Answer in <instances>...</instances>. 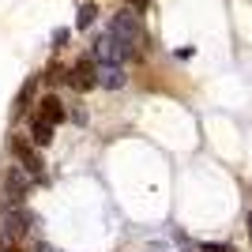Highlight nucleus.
I'll return each instance as SVG.
<instances>
[{"instance_id": "obj_1", "label": "nucleus", "mask_w": 252, "mask_h": 252, "mask_svg": "<svg viewBox=\"0 0 252 252\" xmlns=\"http://www.w3.org/2000/svg\"><path fill=\"white\" fill-rule=\"evenodd\" d=\"M109 31L121 38V42L128 45V49H136V42H139V15L132 8H125V11H117V19L109 23Z\"/></svg>"}, {"instance_id": "obj_2", "label": "nucleus", "mask_w": 252, "mask_h": 252, "mask_svg": "<svg viewBox=\"0 0 252 252\" xmlns=\"http://www.w3.org/2000/svg\"><path fill=\"white\" fill-rule=\"evenodd\" d=\"M128 53H132V49H128V45L121 42V38H117L113 31H109V34H102V38L94 42V61H117V64H121V61L128 57Z\"/></svg>"}, {"instance_id": "obj_3", "label": "nucleus", "mask_w": 252, "mask_h": 252, "mask_svg": "<svg viewBox=\"0 0 252 252\" xmlns=\"http://www.w3.org/2000/svg\"><path fill=\"white\" fill-rule=\"evenodd\" d=\"M68 83H72L75 91H91V87L98 83V68L91 61H79L72 72H68Z\"/></svg>"}, {"instance_id": "obj_4", "label": "nucleus", "mask_w": 252, "mask_h": 252, "mask_svg": "<svg viewBox=\"0 0 252 252\" xmlns=\"http://www.w3.org/2000/svg\"><path fill=\"white\" fill-rule=\"evenodd\" d=\"M98 83L117 91V87H125V68L117 61H98Z\"/></svg>"}, {"instance_id": "obj_5", "label": "nucleus", "mask_w": 252, "mask_h": 252, "mask_svg": "<svg viewBox=\"0 0 252 252\" xmlns=\"http://www.w3.org/2000/svg\"><path fill=\"white\" fill-rule=\"evenodd\" d=\"M4 233H8V237L27 233V215H23V211H15V207H8V211H4Z\"/></svg>"}, {"instance_id": "obj_6", "label": "nucleus", "mask_w": 252, "mask_h": 252, "mask_svg": "<svg viewBox=\"0 0 252 252\" xmlns=\"http://www.w3.org/2000/svg\"><path fill=\"white\" fill-rule=\"evenodd\" d=\"M38 105H42V117L49 121V125H61V121H64V105H61V98L45 94V98H42Z\"/></svg>"}, {"instance_id": "obj_7", "label": "nucleus", "mask_w": 252, "mask_h": 252, "mask_svg": "<svg viewBox=\"0 0 252 252\" xmlns=\"http://www.w3.org/2000/svg\"><path fill=\"white\" fill-rule=\"evenodd\" d=\"M27 185H31V177H27L23 169H11V173H8V196H11V200H23Z\"/></svg>"}, {"instance_id": "obj_8", "label": "nucleus", "mask_w": 252, "mask_h": 252, "mask_svg": "<svg viewBox=\"0 0 252 252\" xmlns=\"http://www.w3.org/2000/svg\"><path fill=\"white\" fill-rule=\"evenodd\" d=\"M15 151H19V158L27 162L23 169H27V173H34V177H42V162H38V155H34L27 143H19V139H15Z\"/></svg>"}, {"instance_id": "obj_9", "label": "nucleus", "mask_w": 252, "mask_h": 252, "mask_svg": "<svg viewBox=\"0 0 252 252\" xmlns=\"http://www.w3.org/2000/svg\"><path fill=\"white\" fill-rule=\"evenodd\" d=\"M31 136H34V143H38V147H49V143H53V125L45 121V117H38V121H34V128H31Z\"/></svg>"}, {"instance_id": "obj_10", "label": "nucleus", "mask_w": 252, "mask_h": 252, "mask_svg": "<svg viewBox=\"0 0 252 252\" xmlns=\"http://www.w3.org/2000/svg\"><path fill=\"white\" fill-rule=\"evenodd\" d=\"M94 15H98V4H91V0H87V4H79V11H75V27H79V31H87V27L94 23Z\"/></svg>"}, {"instance_id": "obj_11", "label": "nucleus", "mask_w": 252, "mask_h": 252, "mask_svg": "<svg viewBox=\"0 0 252 252\" xmlns=\"http://www.w3.org/2000/svg\"><path fill=\"white\" fill-rule=\"evenodd\" d=\"M249 237H252V215H249Z\"/></svg>"}]
</instances>
